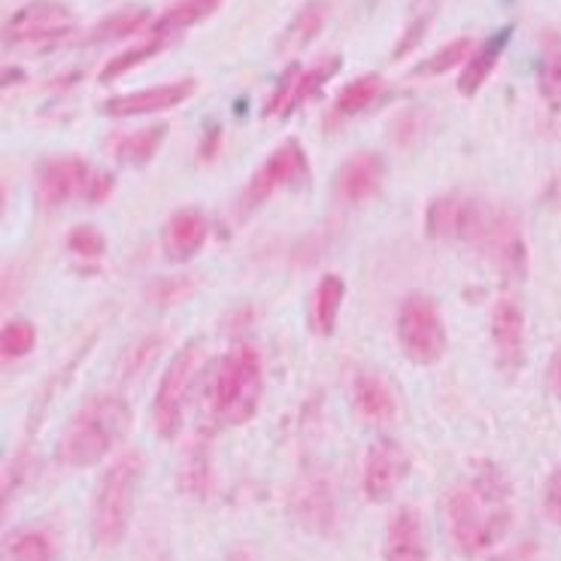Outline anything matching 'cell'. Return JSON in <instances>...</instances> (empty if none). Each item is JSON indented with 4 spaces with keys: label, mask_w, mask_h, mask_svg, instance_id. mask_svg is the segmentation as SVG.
Returning a JSON list of instances; mask_svg holds the SVG:
<instances>
[{
    "label": "cell",
    "mask_w": 561,
    "mask_h": 561,
    "mask_svg": "<svg viewBox=\"0 0 561 561\" xmlns=\"http://www.w3.org/2000/svg\"><path fill=\"white\" fill-rule=\"evenodd\" d=\"M382 561H428V540L422 516L413 507H401L389 519L382 537Z\"/></svg>",
    "instance_id": "obj_16"
},
{
    "label": "cell",
    "mask_w": 561,
    "mask_h": 561,
    "mask_svg": "<svg viewBox=\"0 0 561 561\" xmlns=\"http://www.w3.org/2000/svg\"><path fill=\"white\" fill-rule=\"evenodd\" d=\"M34 346H37V328L31 325L27 319H13V322L3 325L0 350H3V358H7V362L25 358Z\"/></svg>",
    "instance_id": "obj_32"
},
{
    "label": "cell",
    "mask_w": 561,
    "mask_h": 561,
    "mask_svg": "<svg viewBox=\"0 0 561 561\" xmlns=\"http://www.w3.org/2000/svg\"><path fill=\"white\" fill-rule=\"evenodd\" d=\"M398 343L413 365H437L446 353V325L437 304L425 295H410L398 310Z\"/></svg>",
    "instance_id": "obj_5"
},
{
    "label": "cell",
    "mask_w": 561,
    "mask_h": 561,
    "mask_svg": "<svg viewBox=\"0 0 561 561\" xmlns=\"http://www.w3.org/2000/svg\"><path fill=\"white\" fill-rule=\"evenodd\" d=\"M219 144H222V131L213 125V128H207V137H204V140H201V146H197V158H204V161L216 158V152H219Z\"/></svg>",
    "instance_id": "obj_39"
},
{
    "label": "cell",
    "mask_w": 561,
    "mask_h": 561,
    "mask_svg": "<svg viewBox=\"0 0 561 561\" xmlns=\"http://www.w3.org/2000/svg\"><path fill=\"white\" fill-rule=\"evenodd\" d=\"M382 176H386L382 158L374 156V152H358L340 168L337 197L346 204H365L379 192Z\"/></svg>",
    "instance_id": "obj_18"
},
{
    "label": "cell",
    "mask_w": 561,
    "mask_h": 561,
    "mask_svg": "<svg viewBox=\"0 0 561 561\" xmlns=\"http://www.w3.org/2000/svg\"><path fill=\"white\" fill-rule=\"evenodd\" d=\"M355 410L365 422H374V425H382L389 422L398 413V401H394V392L389 389V382L377 374H358L353 386Z\"/></svg>",
    "instance_id": "obj_19"
},
{
    "label": "cell",
    "mask_w": 561,
    "mask_h": 561,
    "mask_svg": "<svg viewBox=\"0 0 561 561\" xmlns=\"http://www.w3.org/2000/svg\"><path fill=\"white\" fill-rule=\"evenodd\" d=\"M507 39H510V27L504 31H497L495 37H489L477 49V53H470L468 65L461 70V77H458V92L465 94V98H473V94L480 92L485 85V79L492 77V70L501 61V55L507 49Z\"/></svg>",
    "instance_id": "obj_20"
},
{
    "label": "cell",
    "mask_w": 561,
    "mask_h": 561,
    "mask_svg": "<svg viewBox=\"0 0 561 561\" xmlns=\"http://www.w3.org/2000/svg\"><path fill=\"white\" fill-rule=\"evenodd\" d=\"M144 480V456L128 449L104 470L92 501V535L98 547H116L131 525L137 489Z\"/></svg>",
    "instance_id": "obj_3"
},
{
    "label": "cell",
    "mask_w": 561,
    "mask_h": 561,
    "mask_svg": "<svg viewBox=\"0 0 561 561\" xmlns=\"http://www.w3.org/2000/svg\"><path fill=\"white\" fill-rule=\"evenodd\" d=\"M158 350H161V337H158V334L156 337L140 340V343L131 346L128 355H125V367H122V374H125V377H137V374H144L146 365H149V362H156Z\"/></svg>",
    "instance_id": "obj_34"
},
{
    "label": "cell",
    "mask_w": 561,
    "mask_h": 561,
    "mask_svg": "<svg viewBox=\"0 0 561 561\" xmlns=\"http://www.w3.org/2000/svg\"><path fill=\"white\" fill-rule=\"evenodd\" d=\"M510 497H513L510 480L495 465H480V470L468 483L453 489L446 513H449L453 547L461 556H468V559L483 556L507 537L510 525H513Z\"/></svg>",
    "instance_id": "obj_1"
},
{
    "label": "cell",
    "mask_w": 561,
    "mask_h": 561,
    "mask_svg": "<svg viewBox=\"0 0 561 561\" xmlns=\"http://www.w3.org/2000/svg\"><path fill=\"white\" fill-rule=\"evenodd\" d=\"M10 559L13 561H55L53 540L46 531L27 528L10 537Z\"/></svg>",
    "instance_id": "obj_31"
},
{
    "label": "cell",
    "mask_w": 561,
    "mask_h": 561,
    "mask_svg": "<svg viewBox=\"0 0 561 561\" xmlns=\"http://www.w3.org/2000/svg\"><path fill=\"white\" fill-rule=\"evenodd\" d=\"M197 82L192 77L176 79V82H164L156 89H140L131 94H116L104 104V113L113 118H128V116H152V113H164L173 106L185 104L192 94H195Z\"/></svg>",
    "instance_id": "obj_13"
},
{
    "label": "cell",
    "mask_w": 561,
    "mask_h": 561,
    "mask_svg": "<svg viewBox=\"0 0 561 561\" xmlns=\"http://www.w3.org/2000/svg\"><path fill=\"white\" fill-rule=\"evenodd\" d=\"M73 25V13L58 0H34L22 7L19 13L7 22V39L10 43H39L67 34Z\"/></svg>",
    "instance_id": "obj_12"
},
{
    "label": "cell",
    "mask_w": 561,
    "mask_h": 561,
    "mask_svg": "<svg viewBox=\"0 0 561 561\" xmlns=\"http://www.w3.org/2000/svg\"><path fill=\"white\" fill-rule=\"evenodd\" d=\"M328 10H331L328 0H310V3H304L298 15L291 19V25L286 27L283 39H279V53H300L304 46H310L322 34V27H325Z\"/></svg>",
    "instance_id": "obj_23"
},
{
    "label": "cell",
    "mask_w": 561,
    "mask_h": 561,
    "mask_svg": "<svg viewBox=\"0 0 561 561\" xmlns=\"http://www.w3.org/2000/svg\"><path fill=\"white\" fill-rule=\"evenodd\" d=\"M288 510H291V519L310 535L325 537L334 535V528H337V501H334V489L322 470L300 473L291 495H288Z\"/></svg>",
    "instance_id": "obj_8"
},
{
    "label": "cell",
    "mask_w": 561,
    "mask_h": 561,
    "mask_svg": "<svg viewBox=\"0 0 561 561\" xmlns=\"http://www.w3.org/2000/svg\"><path fill=\"white\" fill-rule=\"evenodd\" d=\"M492 343L497 362L516 370L525 362V313L513 298H501L492 310Z\"/></svg>",
    "instance_id": "obj_15"
},
{
    "label": "cell",
    "mask_w": 561,
    "mask_h": 561,
    "mask_svg": "<svg viewBox=\"0 0 561 561\" xmlns=\"http://www.w3.org/2000/svg\"><path fill=\"white\" fill-rule=\"evenodd\" d=\"M146 25H149V13H146V10H140V7H134V10H122V13L110 15V19H104L101 25L94 27L92 34H89V43L131 37V34H137V31H144Z\"/></svg>",
    "instance_id": "obj_29"
},
{
    "label": "cell",
    "mask_w": 561,
    "mask_h": 561,
    "mask_svg": "<svg viewBox=\"0 0 561 561\" xmlns=\"http://www.w3.org/2000/svg\"><path fill=\"white\" fill-rule=\"evenodd\" d=\"M540 94L556 113H561V37L556 31L543 34V53H540Z\"/></svg>",
    "instance_id": "obj_25"
},
{
    "label": "cell",
    "mask_w": 561,
    "mask_h": 561,
    "mask_svg": "<svg viewBox=\"0 0 561 561\" xmlns=\"http://www.w3.org/2000/svg\"><path fill=\"white\" fill-rule=\"evenodd\" d=\"M410 473V458L404 446L394 444L389 437H379L367 446L365 465H362V492L374 504H386L398 492Z\"/></svg>",
    "instance_id": "obj_9"
},
{
    "label": "cell",
    "mask_w": 561,
    "mask_h": 561,
    "mask_svg": "<svg viewBox=\"0 0 561 561\" xmlns=\"http://www.w3.org/2000/svg\"><path fill=\"white\" fill-rule=\"evenodd\" d=\"M537 556V547L535 543H525V547L519 549H513V552H507L504 559H497V561H531Z\"/></svg>",
    "instance_id": "obj_40"
},
{
    "label": "cell",
    "mask_w": 561,
    "mask_h": 561,
    "mask_svg": "<svg viewBox=\"0 0 561 561\" xmlns=\"http://www.w3.org/2000/svg\"><path fill=\"white\" fill-rule=\"evenodd\" d=\"M92 168L82 161V158H53L39 168L37 176V197L39 204L46 209L61 207L73 197L89 195V185H92Z\"/></svg>",
    "instance_id": "obj_11"
},
{
    "label": "cell",
    "mask_w": 561,
    "mask_h": 561,
    "mask_svg": "<svg viewBox=\"0 0 561 561\" xmlns=\"http://www.w3.org/2000/svg\"><path fill=\"white\" fill-rule=\"evenodd\" d=\"M425 27H428V15H425V19H419V22H413V25L407 27V37L401 39V46H398V49H394V55H398V58H401V55L410 53V49H413V46H416L419 39L425 37Z\"/></svg>",
    "instance_id": "obj_38"
},
{
    "label": "cell",
    "mask_w": 561,
    "mask_h": 561,
    "mask_svg": "<svg viewBox=\"0 0 561 561\" xmlns=\"http://www.w3.org/2000/svg\"><path fill=\"white\" fill-rule=\"evenodd\" d=\"M164 137H168V125H152V128H140V131L131 134H113L110 137V152L122 164L144 168L158 156Z\"/></svg>",
    "instance_id": "obj_22"
},
{
    "label": "cell",
    "mask_w": 561,
    "mask_h": 561,
    "mask_svg": "<svg viewBox=\"0 0 561 561\" xmlns=\"http://www.w3.org/2000/svg\"><path fill=\"white\" fill-rule=\"evenodd\" d=\"M67 249L79 255V259H89V262H98L104 259L106 252V237L94 228V225H79L67 234Z\"/></svg>",
    "instance_id": "obj_33"
},
{
    "label": "cell",
    "mask_w": 561,
    "mask_h": 561,
    "mask_svg": "<svg viewBox=\"0 0 561 561\" xmlns=\"http://www.w3.org/2000/svg\"><path fill=\"white\" fill-rule=\"evenodd\" d=\"M110 195H113V176H110V173H94L85 201H92V204H104Z\"/></svg>",
    "instance_id": "obj_37"
},
{
    "label": "cell",
    "mask_w": 561,
    "mask_h": 561,
    "mask_svg": "<svg viewBox=\"0 0 561 561\" xmlns=\"http://www.w3.org/2000/svg\"><path fill=\"white\" fill-rule=\"evenodd\" d=\"M346 300V283L340 274H325L316 283L313 304H310V322L319 337H331L337 328L340 310Z\"/></svg>",
    "instance_id": "obj_21"
},
{
    "label": "cell",
    "mask_w": 561,
    "mask_h": 561,
    "mask_svg": "<svg viewBox=\"0 0 561 561\" xmlns=\"http://www.w3.org/2000/svg\"><path fill=\"white\" fill-rule=\"evenodd\" d=\"M340 70V58L337 55H331V58H322L319 65L307 67V70H300L298 82H295V98H291V113L300 110V106L307 104L313 94H319L325 89V82Z\"/></svg>",
    "instance_id": "obj_27"
},
{
    "label": "cell",
    "mask_w": 561,
    "mask_h": 561,
    "mask_svg": "<svg viewBox=\"0 0 561 561\" xmlns=\"http://www.w3.org/2000/svg\"><path fill=\"white\" fill-rule=\"evenodd\" d=\"M470 49H473V43H470L468 37L453 39V43H446L444 49H437L431 58H425L413 73H416V77H440L446 70H453V67L468 65Z\"/></svg>",
    "instance_id": "obj_30"
},
{
    "label": "cell",
    "mask_w": 561,
    "mask_h": 561,
    "mask_svg": "<svg viewBox=\"0 0 561 561\" xmlns=\"http://www.w3.org/2000/svg\"><path fill=\"white\" fill-rule=\"evenodd\" d=\"M549 382H552V389L561 398V350L552 355V362H549Z\"/></svg>",
    "instance_id": "obj_41"
},
{
    "label": "cell",
    "mask_w": 561,
    "mask_h": 561,
    "mask_svg": "<svg viewBox=\"0 0 561 561\" xmlns=\"http://www.w3.org/2000/svg\"><path fill=\"white\" fill-rule=\"evenodd\" d=\"M219 3H222V0H176L173 7H168V10L152 22V37L168 39L170 34H176V31H185V27L204 22L207 15H213L219 10Z\"/></svg>",
    "instance_id": "obj_24"
},
{
    "label": "cell",
    "mask_w": 561,
    "mask_h": 561,
    "mask_svg": "<svg viewBox=\"0 0 561 561\" xmlns=\"http://www.w3.org/2000/svg\"><path fill=\"white\" fill-rule=\"evenodd\" d=\"M207 237V216H201L197 209H180L164 225V237H161L164 255H168L170 262H188V259H195L197 252L204 249Z\"/></svg>",
    "instance_id": "obj_17"
},
{
    "label": "cell",
    "mask_w": 561,
    "mask_h": 561,
    "mask_svg": "<svg viewBox=\"0 0 561 561\" xmlns=\"http://www.w3.org/2000/svg\"><path fill=\"white\" fill-rule=\"evenodd\" d=\"M264 392V367L262 355L252 346H237L225 355L222 365L213 379V419L219 425H247L249 419L259 413Z\"/></svg>",
    "instance_id": "obj_4"
},
{
    "label": "cell",
    "mask_w": 561,
    "mask_h": 561,
    "mask_svg": "<svg viewBox=\"0 0 561 561\" xmlns=\"http://www.w3.org/2000/svg\"><path fill=\"white\" fill-rule=\"evenodd\" d=\"M480 201H470V197L446 195L437 197L428 207L425 225H428V234L434 240H465L468 243L473 234V225L480 216Z\"/></svg>",
    "instance_id": "obj_14"
},
{
    "label": "cell",
    "mask_w": 561,
    "mask_h": 561,
    "mask_svg": "<svg viewBox=\"0 0 561 561\" xmlns=\"http://www.w3.org/2000/svg\"><path fill=\"white\" fill-rule=\"evenodd\" d=\"M307 173V156L298 140H286L274 156L264 161L262 168L252 173L247 192H243V207H262L267 197H274L279 188H286Z\"/></svg>",
    "instance_id": "obj_10"
},
{
    "label": "cell",
    "mask_w": 561,
    "mask_h": 561,
    "mask_svg": "<svg viewBox=\"0 0 561 561\" xmlns=\"http://www.w3.org/2000/svg\"><path fill=\"white\" fill-rule=\"evenodd\" d=\"M197 370H201V343L192 340L176 353V358L170 362L164 377L158 382L152 422H156V431L164 440H173L176 431L183 428L185 404H188V392H192Z\"/></svg>",
    "instance_id": "obj_7"
},
{
    "label": "cell",
    "mask_w": 561,
    "mask_h": 561,
    "mask_svg": "<svg viewBox=\"0 0 561 561\" xmlns=\"http://www.w3.org/2000/svg\"><path fill=\"white\" fill-rule=\"evenodd\" d=\"M543 513L549 523L561 525V468L552 470L543 485Z\"/></svg>",
    "instance_id": "obj_35"
},
{
    "label": "cell",
    "mask_w": 561,
    "mask_h": 561,
    "mask_svg": "<svg viewBox=\"0 0 561 561\" xmlns=\"http://www.w3.org/2000/svg\"><path fill=\"white\" fill-rule=\"evenodd\" d=\"M164 43H168V39L152 37V39H146V43H140V46H131L128 53H118L116 58H110L104 70H101V82H113V79L125 77V73L137 70V67L146 65L149 58H156V55L164 49Z\"/></svg>",
    "instance_id": "obj_28"
},
{
    "label": "cell",
    "mask_w": 561,
    "mask_h": 561,
    "mask_svg": "<svg viewBox=\"0 0 561 561\" xmlns=\"http://www.w3.org/2000/svg\"><path fill=\"white\" fill-rule=\"evenodd\" d=\"M382 94V77L379 73H365V77L353 79L343 92L337 94L334 113L337 116H358L367 106H374Z\"/></svg>",
    "instance_id": "obj_26"
},
{
    "label": "cell",
    "mask_w": 561,
    "mask_h": 561,
    "mask_svg": "<svg viewBox=\"0 0 561 561\" xmlns=\"http://www.w3.org/2000/svg\"><path fill=\"white\" fill-rule=\"evenodd\" d=\"M192 291V283H185V279H164V283H158L149 295L158 300V304H176L180 298H185Z\"/></svg>",
    "instance_id": "obj_36"
},
{
    "label": "cell",
    "mask_w": 561,
    "mask_h": 561,
    "mask_svg": "<svg viewBox=\"0 0 561 561\" xmlns=\"http://www.w3.org/2000/svg\"><path fill=\"white\" fill-rule=\"evenodd\" d=\"M468 243L480 249L485 259H492L510 279H525V274H528V247H525L519 222L510 216L507 209L483 204Z\"/></svg>",
    "instance_id": "obj_6"
},
{
    "label": "cell",
    "mask_w": 561,
    "mask_h": 561,
    "mask_svg": "<svg viewBox=\"0 0 561 561\" xmlns=\"http://www.w3.org/2000/svg\"><path fill=\"white\" fill-rule=\"evenodd\" d=\"M131 428V407L122 394H94L79 407L65 437L58 444V458L67 468H92Z\"/></svg>",
    "instance_id": "obj_2"
}]
</instances>
